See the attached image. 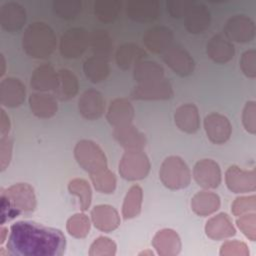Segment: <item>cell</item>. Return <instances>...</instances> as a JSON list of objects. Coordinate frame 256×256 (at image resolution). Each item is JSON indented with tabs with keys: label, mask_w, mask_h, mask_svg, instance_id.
Instances as JSON below:
<instances>
[{
	"label": "cell",
	"mask_w": 256,
	"mask_h": 256,
	"mask_svg": "<svg viewBox=\"0 0 256 256\" xmlns=\"http://www.w3.org/2000/svg\"><path fill=\"white\" fill-rule=\"evenodd\" d=\"M6 247L12 256H61L66 239L59 229L22 220L11 225Z\"/></svg>",
	"instance_id": "obj_1"
},
{
	"label": "cell",
	"mask_w": 256,
	"mask_h": 256,
	"mask_svg": "<svg viewBox=\"0 0 256 256\" xmlns=\"http://www.w3.org/2000/svg\"><path fill=\"white\" fill-rule=\"evenodd\" d=\"M57 39L53 29L44 22H34L27 26L22 36L25 53L34 59H45L52 55Z\"/></svg>",
	"instance_id": "obj_2"
},
{
	"label": "cell",
	"mask_w": 256,
	"mask_h": 256,
	"mask_svg": "<svg viewBox=\"0 0 256 256\" xmlns=\"http://www.w3.org/2000/svg\"><path fill=\"white\" fill-rule=\"evenodd\" d=\"M159 177L164 186L172 190L186 188L191 181L189 167L179 156H169L162 162Z\"/></svg>",
	"instance_id": "obj_3"
},
{
	"label": "cell",
	"mask_w": 256,
	"mask_h": 256,
	"mask_svg": "<svg viewBox=\"0 0 256 256\" xmlns=\"http://www.w3.org/2000/svg\"><path fill=\"white\" fill-rule=\"evenodd\" d=\"M74 157L77 163L90 174L107 168V159L103 150L91 140H80L75 145Z\"/></svg>",
	"instance_id": "obj_4"
},
{
	"label": "cell",
	"mask_w": 256,
	"mask_h": 256,
	"mask_svg": "<svg viewBox=\"0 0 256 256\" xmlns=\"http://www.w3.org/2000/svg\"><path fill=\"white\" fill-rule=\"evenodd\" d=\"M150 171V161L142 151H126L119 162V173L128 181L141 180Z\"/></svg>",
	"instance_id": "obj_5"
},
{
	"label": "cell",
	"mask_w": 256,
	"mask_h": 256,
	"mask_svg": "<svg viewBox=\"0 0 256 256\" xmlns=\"http://www.w3.org/2000/svg\"><path fill=\"white\" fill-rule=\"evenodd\" d=\"M89 46V34L81 27H74L64 32L60 38V54L67 59L80 57Z\"/></svg>",
	"instance_id": "obj_6"
},
{
	"label": "cell",
	"mask_w": 256,
	"mask_h": 256,
	"mask_svg": "<svg viewBox=\"0 0 256 256\" xmlns=\"http://www.w3.org/2000/svg\"><path fill=\"white\" fill-rule=\"evenodd\" d=\"M256 32L254 21L244 14H238L230 17L225 26L224 34L229 41L238 43H247L253 40Z\"/></svg>",
	"instance_id": "obj_7"
},
{
	"label": "cell",
	"mask_w": 256,
	"mask_h": 256,
	"mask_svg": "<svg viewBox=\"0 0 256 256\" xmlns=\"http://www.w3.org/2000/svg\"><path fill=\"white\" fill-rule=\"evenodd\" d=\"M14 208L21 213L33 212L36 208V196L33 187L28 183H16L6 188H1Z\"/></svg>",
	"instance_id": "obj_8"
},
{
	"label": "cell",
	"mask_w": 256,
	"mask_h": 256,
	"mask_svg": "<svg viewBox=\"0 0 256 256\" xmlns=\"http://www.w3.org/2000/svg\"><path fill=\"white\" fill-rule=\"evenodd\" d=\"M165 64L177 75L186 77L195 69V62L188 51L180 46H171L163 53Z\"/></svg>",
	"instance_id": "obj_9"
},
{
	"label": "cell",
	"mask_w": 256,
	"mask_h": 256,
	"mask_svg": "<svg viewBox=\"0 0 256 256\" xmlns=\"http://www.w3.org/2000/svg\"><path fill=\"white\" fill-rule=\"evenodd\" d=\"M225 182L228 189L233 193L253 192L256 189L255 170H243L232 165L226 170Z\"/></svg>",
	"instance_id": "obj_10"
},
{
	"label": "cell",
	"mask_w": 256,
	"mask_h": 256,
	"mask_svg": "<svg viewBox=\"0 0 256 256\" xmlns=\"http://www.w3.org/2000/svg\"><path fill=\"white\" fill-rule=\"evenodd\" d=\"M170 82L163 78L156 82L138 84L130 93L133 100H167L173 97Z\"/></svg>",
	"instance_id": "obj_11"
},
{
	"label": "cell",
	"mask_w": 256,
	"mask_h": 256,
	"mask_svg": "<svg viewBox=\"0 0 256 256\" xmlns=\"http://www.w3.org/2000/svg\"><path fill=\"white\" fill-rule=\"evenodd\" d=\"M204 129L208 139L217 145L227 142L232 133L229 119L219 113H210L204 118Z\"/></svg>",
	"instance_id": "obj_12"
},
{
	"label": "cell",
	"mask_w": 256,
	"mask_h": 256,
	"mask_svg": "<svg viewBox=\"0 0 256 256\" xmlns=\"http://www.w3.org/2000/svg\"><path fill=\"white\" fill-rule=\"evenodd\" d=\"M193 177L204 189H215L221 183V169L212 159H202L193 168Z\"/></svg>",
	"instance_id": "obj_13"
},
{
	"label": "cell",
	"mask_w": 256,
	"mask_h": 256,
	"mask_svg": "<svg viewBox=\"0 0 256 256\" xmlns=\"http://www.w3.org/2000/svg\"><path fill=\"white\" fill-rule=\"evenodd\" d=\"M79 113L87 120L99 119L105 111L103 95L95 89H88L82 93L78 100Z\"/></svg>",
	"instance_id": "obj_14"
},
{
	"label": "cell",
	"mask_w": 256,
	"mask_h": 256,
	"mask_svg": "<svg viewBox=\"0 0 256 256\" xmlns=\"http://www.w3.org/2000/svg\"><path fill=\"white\" fill-rule=\"evenodd\" d=\"M26 97V88L17 78L7 77L0 82V103L9 108L20 106Z\"/></svg>",
	"instance_id": "obj_15"
},
{
	"label": "cell",
	"mask_w": 256,
	"mask_h": 256,
	"mask_svg": "<svg viewBox=\"0 0 256 256\" xmlns=\"http://www.w3.org/2000/svg\"><path fill=\"white\" fill-rule=\"evenodd\" d=\"M26 22V11L16 2H6L0 8L1 27L8 32L21 30Z\"/></svg>",
	"instance_id": "obj_16"
},
{
	"label": "cell",
	"mask_w": 256,
	"mask_h": 256,
	"mask_svg": "<svg viewBox=\"0 0 256 256\" xmlns=\"http://www.w3.org/2000/svg\"><path fill=\"white\" fill-rule=\"evenodd\" d=\"M128 17L136 22H152L160 13L159 2L156 0H132L126 4Z\"/></svg>",
	"instance_id": "obj_17"
},
{
	"label": "cell",
	"mask_w": 256,
	"mask_h": 256,
	"mask_svg": "<svg viewBox=\"0 0 256 256\" xmlns=\"http://www.w3.org/2000/svg\"><path fill=\"white\" fill-rule=\"evenodd\" d=\"M173 41V32L166 26H154L148 29L143 35L145 47L153 53H164L171 47Z\"/></svg>",
	"instance_id": "obj_18"
},
{
	"label": "cell",
	"mask_w": 256,
	"mask_h": 256,
	"mask_svg": "<svg viewBox=\"0 0 256 256\" xmlns=\"http://www.w3.org/2000/svg\"><path fill=\"white\" fill-rule=\"evenodd\" d=\"M133 118L134 108L126 98H116L110 103L106 119L114 128L131 124Z\"/></svg>",
	"instance_id": "obj_19"
},
{
	"label": "cell",
	"mask_w": 256,
	"mask_h": 256,
	"mask_svg": "<svg viewBox=\"0 0 256 256\" xmlns=\"http://www.w3.org/2000/svg\"><path fill=\"white\" fill-rule=\"evenodd\" d=\"M206 53L215 63L225 64L233 59L235 55V48L233 43L226 37L217 34L211 37L207 42Z\"/></svg>",
	"instance_id": "obj_20"
},
{
	"label": "cell",
	"mask_w": 256,
	"mask_h": 256,
	"mask_svg": "<svg viewBox=\"0 0 256 256\" xmlns=\"http://www.w3.org/2000/svg\"><path fill=\"white\" fill-rule=\"evenodd\" d=\"M115 140L126 151H140L146 145V137L132 124L114 128Z\"/></svg>",
	"instance_id": "obj_21"
},
{
	"label": "cell",
	"mask_w": 256,
	"mask_h": 256,
	"mask_svg": "<svg viewBox=\"0 0 256 256\" xmlns=\"http://www.w3.org/2000/svg\"><path fill=\"white\" fill-rule=\"evenodd\" d=\"M174 122L183 132L193 134L200 128V115L198 108L192 103L179 106L174 113Z\"/></svg>",
	"instance_id": "obj_22"
},
{
	"label": "cell",
	"mask_w": 256,
	"mask_h": 256,
	"mask_svg": "<svg viewBox=\"0 0 256 256\" xmlns=\"http://www.w3.org/2000/svg\"><path fill=\"white\" fill-rule=\"evenodd\" d=\"M91 219L94 226L102 232H111L120 225V217L116 209L110 205L101 204L91 211Z\"/></svg>",
	"instance_id": "obj_23"
},
{
	"label": "cell",
	"mask_w": 256,
	"mask_h": 256,
	"mask_svg": "<svg viewBox=\"0 0 256 256\" xmlns=\"http://www.w3.org/2000/svg\"><path fill=\"white\" fill-rule=\"evenodd\" d=\"M56 99L57 98L55 96L45 92L32 93L28 99L31 112L41 119L53 117L58 110Z\"/></svg>",
	"instance_id": "obj_24"
},
{
	"label": "cell",
	"mask_w": 256,
	"mask_h": 256,
	"mask_svg": "<svg viewBox=\"0 0 256 256\" xmlns=\"http://www.w3.org/2000/svg\"><path fill=\"white\" fill-rule=\"evenodd\" d=\"M152 245L161 256H174L181 250L180 238L172 229L158 231L153 237Z\"/></svg>",
	"instance_id": "obj_25"
},
{
	"label": "cell",
	"mask_w": 256,
	"mask_h": 256,
	"mask_svg": "<svg viewBox=\"0 0 256 256\" xmlns=\"http://www.w3.org/2000/svg\"><path fill=\"white\" fill-rule=\"evenodd\" d=\"M147 56L145 50L136 43H124L120 45L115 52V60L118 67L122 70H128L134 67Z\"/></svg>",
	"instance_id": "obj_26"
},
{
	"label": "cell",
	"mask_w": 256,
	"mask_h": 256,
	"mask_svg": "<svg viewBox=\"0 0 256 256\" xmlns=\"http://www.w3.org/2000/svg\"><path fill=\"white\" fill-rule=\"evenodd\" d=\"M79 82L76 75L69 69L57 71V85L53 90L55 97L60 101H68L76 96Z\"/></svg>",
	"instance_id": "obj_27"
},
{
	"label": "cell",
	"mask_w": 256,
	"mask_h": 256,
	"mask_svg": "<svg viewBox=\"0 0 256 256\" xmlns=\"http://www.w3.org/2000/svg\"><path fill=\"white\" fill-rule=\"evenodd\" d=\"M211 16L208 8L199 3H195L185 16V28L189 33L199 34L204 32L210 25Z\"/></svg>",
	"instance_id": "obj_28"
},
{
	"label": "cell",
	"mask_w": 256,
	"mask_h": 256,
	"mask_svg": "<svg viewBox=\"0 0 256 256\" xmlns=\"http://www.w3.org/2000/svg\"><path fill=\"white\" fill-rule=\"evenodd\" d=\"M205 232L213 240H222L234 236L236 230L230 217L226 213H219L207 221Z\"/></svg>",
	"instance_id": "obj_29"
},
{
	"label": "cell",
	"mask_w": 256,
	"mask_h": 256,
	"mask_svg": "<svg viewBox=\"0 0 256 256\" xmlns=\"http://www.w3.org/2000/svg\"><path fill=\"white\" fill-rule=\"evenodd\" d=\"M57 85V72L49 64L38 66L30 78V86L38 92L53 91Z\"/></svg>",
	"instance_id": "obj_30"
},
{
	"label": "cell",
	"mask_w": 256,
	"mask_h": 256,
	"mask_svg": "<svg viewBox=\"0 0 256 256\" xmlns=\"http://www.w3.org/2000/svg\"><path fill=\"white\" fill-rule=\"evenodd\" d=\"M133 78L138 84L156 82L164 78V69L155 61L143 60L133 67Z\"/></svg>",
	"instance_id": "obj_31"
},
{
	"label": "cell",
	"mask_w": 256,
	"mask_h": 256,
	"mask_svg": "<svg viewBox=\"0 0 256 256\" xmlns=\"http://www.w3.org/2000/svg\"><path fill=\"white\" fill-rule=\"evenodd\" d=\"M220 197L211 191H200L191 200L193 212L199 216H208L220 208Z\"/></svg>",
	"instance_id": "obj_32"
},
{
	"label": "cell",
	"mask_w": 256,
	"mask_h": 256,
	"mask_svg": "<svg viewBox=\"0 0 256 256\" xmlns=\"http://www.w3.org/2000/svg\"><path fill=\"white\" fill-rule=\"evenodd\" d=\"M89 46L94 56L108 61L112 54L113 42L107 31L103 29L93 30L89 34Z\"/></svg>",
	"instance_id": "obj_33"
},
{
	"label": "cell",
	"mask_w": 256,
	"mask_h": 256,
	"mask_svg": "<svg viewBox=\"0 0 256 256\" xmlns=\"http://www.w3.org/2000/svg\"><path fill=\"white\" fill-rule=\"evenodd\" d=\"M83 71L90 82L99 83L108 77L110 68L107 60L97 56H91L85 60Z\"/></svg>",
	"instance_id": "obj_34"
},
{
	"label": "cell",
	"mask_w": 256,
	"mask_h": 256,
	"mask_svg": "<svg viewBox=\"0 0 256 256\" xmlns=\"http://www.w3.org/2000/svg\"><path fill=\"white\" fill-rule=\"evenodd\" d=\"M143 191L139 185H133L127 192L123 206L122 216L125 220L137 217L141 212Z\"/></svg>",
	"instance_id": "obj_35"
},
{
	"label": "cell",
	"mask_w": 256,
	"mask_h": 256,
	"mask_svg": "<svg viewBox=\"0 0 256 256\" xmlns=\"http://www.w3.org/2000/svg\"><path fill=\"white\" fill-rule=\"evenodd\" d=\"M121 10V2L118 0H97L94 2L96 17L105 23L114 21Z\"/></svg>",
	"instance_id": "obj_36"
},
{
	"label": "cell",
	"mask_w": 256,
	"mask_h": 256,
	"mask_svg": "<svg viewBox=\"0 0 256 256\" xmlns=\"http://www.w3.org/2000/svg\"><path fill=\"white\" fill-rule=\"evenodd\" d=\"M68 190L71 194L76 195L79 198V205L81 210H88L92 200V191L89 183L84 179L75 178L69 182Z\"/></svg>",
	"instance_id": "obj_37"
},
{
	"label": "cell",
	"mask_w": 256,
	"mask_h": 256,
	"mask_svg": "<svg viewBox=\"0 0 256 256\" xmlns=\"http://www.w3.org/2000/svg\"><path fill=\"white\" fill-rule=\"evenodd\" d=\"M90 178L94 188L101 193L110 194L116 188V177L114 173L107 168L90 174Z\"/></svg>",
	"instance_id": "obj_38"
},
{
	"label": "cell",
	"mask_w": 256,
	"mask_h": 256,
	"mask_svg": "<svg viewBox=\"0 0 256 256\" xmlns=\"http://www.w3.org/2000/svg\"><path fill=\"white\" fill-rule=\"evenodd\" d=\"M66 228L71 236L75 238H84L90 230L89 218L83 213H76L68 219Z\"/></svg>",
	"instance_id": "obj_39"
},
{
	"label": "cell",
	"mask_w": 256,
	"mask_h": 256,
	"mask_svg": "<svg viewBox=\"0 0 256 256\" xmlns=\"http://www.w3.org/2000/svg\"><path fill=\"white\" fill-rule=\"evenodd\" d=\"M82 10V2L79 0H55L53 11L58 17L64 19L75 18Z\"/></svg>",
	"instance_id": "obj_40"
},
{
	"label": "cell",
	"mask_w": 256,
	"mask_h": 256,
	"mask_svg": "<svg viewBox=\"0 0 256 256\" xmlns=\"http://www.w3.org/2000/svg\"><path fill=\"white\" fill-rule=\"evenodd\" d=\"M116 254V244L108 237H98L90 246L89 255H108L112 256Z\"/></svg>",
	"instance_id": "obj_41"
},
{
	"label": "cell",
	"mask_w": 256,
	"mask_h": 256,
	"mask_svg": "<svg viewBox=\"0 0 256 256\" xmlns=\"http://www.w3.org/2000/svg\"><path fill=\"white\" fill-rule=\"evenodd\" d=\"M255 209H256L255 195L237 197L231 206V211L235 216H241L249 212H254Z\"/></svg>",
	"instance_id": "obj_42"
},
{
	"label": "cell",
	"mask_w": 256,
	"mask_h": 256,
	"mask_svg": "<svg viewBox=\"0 0 256 256\" xmlns=\"http://www.w3.org/2000/svg\"><path fill=\"white\" fill-rule=\"evenodd\" d=\"M238 228L242 231V233L249 238L250 240L254 241L256 238V215L254 212H249L239 216L236 221Z\"/></svg>",
	"instance_id": "obj_43"
},
{
	"label": "cell",
	"mask_w": 256,
	"mask_h": 256,
	"mask_svg": "<svg viewBox=\"0 0 256 256\" xmlns=\"http://www.w3.org/2000/svg\"><path fill=\"white\" fill-rule=\"evenodd\" d=\"M196 2L193 0H169L166 2L168 13L174 18L185 17Z\"/></svg>",
	"instance_id": "obj_44"
},
{
	"label": "cell",
	"mask_w": 256,
	"mask_h": 256,
	"mask_svg": "<svg viewBox=\"0 0 256 256\" xmlns=\"http://www.w3.org/2000/svg\"><path fill=\"white\" fill-rule=\"evenodd\" d=\"M240 68L245 76L249 78L256 77V51L254 49L247 50L242 54Z\"/></svg>",
	"instance_id": "obj_45"
},
{
	"label": "cell",
	"mask_w": 256,
	"mask_h": 256,
	"mask_svg": "<svg viewBox=\"0 0 256 256\" xmlns=\"http://www.w3.org/2000/svg\"><path fill=\"white\" fill-rule=\"evenodd\" d=\"M256 103L255 101H248L245 104L242 113V122L246 131L251 134L256 133Z\"/></svg>",
	"instance_id": "obj_46"
},
{
	"label": "cell",
	"mask_w": 256,
	"mask_h": 256,
	"mask_svg": "<svg viewBox=\"0 0 256 256\" xmlns=\"http://www.w3.org/2000/svg\"><path fill=\"white\" fill-rule=\"evenodd\" d=\"M13 141L9 135L1 136L0 139V168L4 171L10 163L12 156Z\"/></svg>",
	"instance_id": "obj_47"
},
{
	"label": "cell",
	"mask_w": 256,
	"mask_h": 256,
	"mask_svg": "<svg viewBox=\"0 0 256 256\" xmlns=\"http://www.w3.org/2000/svg\"><path fill=\"white\" fill-rule=\"evenodd\" d=\"M249 254L246 244L239 241H227L222 244L220 249V255H240L247 256Z\"/></svg>",
	"instance_id": "obj_48"
},
{
	"label": "cell",
	"mask_w": 256,
	"mask_h": 256,
	"mask_svg": "<svg viewBox=\"0 0 256 256\" xmlns=\"http://www.w3.org/2000/svg\"><path fill=\"white\" fill-rule=\"evenodd\" d=\"M0 200H1V225L5 224L6 222L14 219L20 213L14 208L8 197L4 193H0Z\"/></svg>",
	"instance_id": "obj_49"
},
{
	"label": "cell",
	"mask_w": 256,
	"mask_h": 256,
	"mask_svg": "<svg viewBox=\"0 0 256 256\" xmlns=\"http://www.w3.org/2000/svg\"><path fill=\"white\" fill-rule=\"evenodd\" d=\"M1 121H0V133L1 136L4 135H8V132L10 130V119L8 117V115L6 114V112L1 109V117H0Z\"/></svg>",
	"instance_id": "obj_50"
},
{
	"label": "cell",
	"mask_w": 256,
	"mask_h": 256,
	"mask_svg": "<svg viewBox=\"0 0 256 256\" xmlns=\"http://www.w3.org/2000/svg\"><path fill=\"white\" fill-rule=\"evenodd\" d=\"M7 231H8V229L2 225V226H1V228H0V233H1L0 243H1V244H3V243H4V241L6 240V234H7Z\"/></svg>",
	"instance_id": "obj_51"
},
{
	"label": "cell",
	"mask_w": 256,
	"mask_h": 256,
	"mask_svg": "<svg viewBox=\"0 0 256 256\" xmlns=\"http://www.w3.org/2000/svg\"><path fill=\"white\" fill-rule=\"evenodd\" d=\"M0 65H1L0 76H3L4 73H5V59H4V56L2 54L0 55Z\"/></svg>",
	"instance_id": "obj_52"
}]
</instances>
